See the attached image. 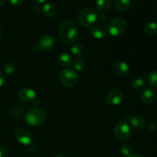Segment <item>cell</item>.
I'll use <instances>...</instances> for the list:
<instances>
[{"label": "cell", "instance_id": "19", "mask_svg": "<svg viewBox=\"0 0 157 157\" xmlns=\"http://www.w3.org/2000/svg\"><path fill=\"white\" fill-rule=\"evenodd\" d=\"M71 52L75 57H81L84 55V48L81 44L78 42H74L71 47Z\"/></svg>", "mask_w": 157, "mask_h": 157}, {"label": "cell", "instance_id": "1", "mask_svg": "<svg viewBox=\"0 0 157 157\" xmlns=\"http://www.w3.org/2000/svg\"><path fill=\"white\" fill-rule=\"evenodd\" d=\"M58 35L61 41L71 44L77 41L79 37V29L77 25L71 21H64L58 28Z\"/></svg>", "mask_w": 157, "mask_h": 157}, {"label": "cell", "instance_id": "24", "mask_svg": "<svg viewBox=\"0 0 157 157\" xmlns=\"http://www.w3.org/2000/svg\"><path fill=\"white\" fill-rule=\"evenodd\" d=\"M15 69H16V67H15V64L12 61H9L4 66V71L6 75H13L14 72L15 71Z\"/></svg>", "mask_w": 157, "mask_h": 157}, {"label": "cell", "instance_id": "6", "mask_svg": "<svg viewBox=\"0 0 157 157\" xmlns=\"http://www.w3.org/2000/svg\"><path fill=\"white\" fill-rule=\"evenodd\" d=\"M114 135L120 140H127L131 136V127L126 121H120L114 127Z\"/></svg>", "mask_w": 157, "mask_h": 157}, {"label": "cell", "instance_id": "29", "mask_svg": "<svg viewBox=\"0 0 157 157\" xmlns=\"http://www.w3.org/2000/svg\"><path fill=\"white\" fill-rule=\"evenodd\" d=\"M106 19V15L104 14H100V15H98V20H99L100 21H105Z\"/></svg>", "mask_w": 157, "mask_h": 157}, {"label": "cell", "instance_id": "13", "mask_svg": "<svg viewBox=\"0 0 157 157\" xmlns=\"http://www.w3.org/2000/svg\"><path fill=\"white\" fill-rule=\"evenodd\" d=\"M126 122L128 123L130 127L135 129V130H141L144 128V125H145L144 120L138 115H133V116L127 118V121Z\"/></svg>", "mask_w": 157, "mask_h": 157}, {"label": "cell", "instance_id": "28", "mask_svg": "<svg viewBox=\"0 0 157 157\" xmlns=\"http://www.w3.org/2000/svg\"><path fill=\"white\" fill-rule=\"evenodd\" d=\"M5 81H6V78H5V75H3V73L0 72V87H2L5 84Z\"/></svg>", "mask_w": 157, "mask_h": 157}, {"label": "cell", "instance_id": "12", "mask_svg": "<svg viewBox=\"0 0 157 157\" xmlns=\"http://www.w3.org/2000/svg\"><path fill=\"white\" fill-rule=\"evenodd\" d=\"M55 44V40L52 35H44L40 38L39 46L44 51H50L54 48Z\"/></svg>", "mask_w": 157, "mask_h": 157}, {"label": "cell", "instance_id": "11", "mask_svg": "<svg viewBox=\"0 0 157 157\" xmlns=\"http://www.w3.org/2000/svg\"><path fill=\"white\" fill-rule=\"evenodd\" d=\"M141 99L146 104H152L156 101L157 94L154 90L150 88H145L141 92Z\"/></svg>", "mask_w": 157, "mask_h": 157}, {"label": "cell", "instance_id": "18", "mask_svg": "<svg viewBox=\"0 0 157 157\" xmlns=\"http://www.w3.org/2000/svg\"><path fill=\"white\" fill-rule=\"evenodd\" d=\"M114 5L117 10L125 12L130 9L131 0H114Z\"/></svg>", "mask_w": 157, "mask_h": 157}, {"label": "cell", "instance_id": "32", "mask_svg": "<svg viewBox=\"0 0 157 157\" xmlns=\"http://www.w3.org/2000/svg\"><path fill=\"white\" fill-rule=\"evenodd\" d=\"M6 0H0V7H2V6H3L5 5V3H6Z\"/></svg>", "mask_w": 157, "mask_h": 157}, {"label": "cell", "instance_id": "20", "mask_svg": "<svg viewBox=\"0 0 157 157\" xmlns=\"http://www.w3.org/2000/svg\"><path fill=\"white\" fill-rule=\"evenodd\" d=\"M111 1L110 0H97L96 9L98 12H104L110 9Z\"/></svg>", "mask_w": 157, "mask_h": 157}, {"label": "cell", "instance_id": "31", "mask_svg": "<svg viewBox=\"0 0 157 157\" xmlns=\"http://www.w3.org/2000/svg\"><path fill=\"white\" fill-rule=\"evenodd\" d=\"M32 1H33L35 3H36V4L41 5V4H43V3L45 2L47 0H32Z\"/></svg>", "mask_w": 157, "mask_h": 157}, {"label": "cell", "instance_id": "5", "mask_svg": "<svg viewBox=\"0 0 157 157\" xmlns=\"http://www.w3.org/2000/svg\"><path fill=\"white\" fill-rule=\"evenodd\" d=\"M127 29V22L122 18H114L108 25V32L111 36L118 37L122 35Z\"/></svg>", "mask_w": 157, "mask_h": 157}, {"label": "cell", "instance_id": "8", "mask_svg": "<svg viewBox=\"0 0 157 157\" xmlns=\"http://www.w3.org/2000/svg\"><path fill=\"white\" fill-rule=\"evenodd\" d=\"M124 98V94L121 90L113 89L107 94L106 97V101L110 106H117L122 102Z\"/></svg>", "mask_w": 157, "mask_h": 157}, {"label": "cell", "instance_id": "16", "mask_svg": "<svg viewBox=\"0 0 157 157\" xmlns=\"http://www.w3.org/2000/svg\"><path fill=\"white\" fill-rule=\"evenodd\" d=\"M58 61L62 67H69L72 64V57L67 52H62L58 55Z\"/></svg>", "mask_w": 157, "mask_h": 157}, {"label": "cell", "instance_id": "21", "mask_svg": "<svg viewBox=\"0 0 157 157\" xmlns=\"http://www.w3.org/2000/svg\"><path fill=\"white\" fill-rule=\"evenodd\" d=\"M144 31L149 35H154L157 34V23L154 21L147 23L144 27Z\"/></svg>", "mask_w": 157, "mask_h": 157}, {"label": "cell", "instance_id": "15", "mask_svg": "<svg viewBox=\"0 0 157 157\" xmlns=\"http://www.w3.org/2000/svg\"><path fill=\"white\" fill-rule=\"evenodd\" d=\"M41 12L44 16L48 18L54 17L57 13V8L52 3H45L41 8Z\"/></svg>", "mask_w": 157, "mask_h": 157}, {"label": "cell", "instance_id": "10", "mask_svg": "<svg viewBox=\"0 0 157 157\" xmlns=\"http://www.w3.org/2000/svg\"><path fill=\"white\" fill-rule=\"evenodd\" d=\"M113 73L119 77H125L129 75L130 71V66L125 61H119L113 65Z\"/></svg>", "mask_w": 157, "mask_h": 157}, {"label": "cell", "instance_id": "3", "mask_svg": "<svg viewBox=\"0 0 157 157\" xmlns=\"http://www.w3.org/2000/svg\"><path fill=\"white\" fill-rule=\"evenodd\" d=\"M98 20V14L90 8H84L78 15V21L83 27L88 28L94 25Z\"/></svg>", "mask_w": 157, "mask_h": 157}, {"label": "cell", "instance_id": "25", "mask_svg": "<svg viewBox=\"0 0 157 157\" xmlns=\"http://www.w3.org/2000/svg\"><path fill=\"white\" fill-rule=\"evenodd\" d=\"M120 150H121V153L124 156L127 157L133 153V148H132V147L130 144H124V145H122L121 147Z\"/></svg>", "mask_w": 157, "mask_h": 157}, {"label": "cell", "instance_id": "4", "mask_svg": "<svg viewBox=\"0 0 157 157\" xmlns=\"http://www.w3.org/2000/svg\"><path fill=\"white\" fill-rule=\"evenodd\" d=\"M60 81L66 87H73L78 84L79 76L73 68H65L60 74Z\"/></svg>", "mask_w": 157, "mask_h": 157}, {"label": "cell", "instance_id": "17", "mask_svg": "<svg viewBox=\"0 0 157 157\" xmlns=\"http://www.w3.org/2000/svg\"><path fill=\"white\" fill-rule=\"evenodd\" d=\"M132 87L135 90H141L145 89L146 86H147V81L144 79V78L141 77H138V78H134L131 82Z\"/></svg>", "mask_w": 157, "mask_h": 157}, {"label": "cell", "instance_id": "2", "mask_svg": "<svg viewBox=\"0 0 157 157\" xmlns=\"http://www.w3.org/2000/svg\"><path fill=\"white\" fill-rule=\"evenodd\" d=\"M46 120V113L42 109L34 107L30 109L25 114V121L32 127H39Z\"/></svg>", "mask_w": 157, "mask_h": 157}, {"label": "cell", "instance_id": "33", "mask_svg": "<svg viewBox=\"0 0 157 157\" xmlns=\"http://www.w3.org/2000/svg\"><path fill=\"white\" fill-rule=\"evenodd\" d=\"M55 157H67V156H65L64 154H62V153H59V154H57Z\"/></svg>", "mask_w": 157, "mask_h": 157}, {"label": "cell", "instance_id": "34", "mask_svg": "<svg viewBox=\"0 0 157 157\" xmlns=\"http://www.w3.org/2000/svg\"><path fill=\"white\" fill-rule=\"evenodd\" d=\"M2 32L1 28H0V40H1V38H2Z\"/></svg>", "mask_w": 157, "mask_h": 157}, {"label": "cell", "instance_id": "9", "mask_svg": "<svg viewBox=\"0 0 157 157\" xmlns=\"http://www.w3.org/2000/svg\"><path fill=\"white\" fill-rule=\"evenodd\" d=\"M18 98L21 102L29 103L35 99L36 93L33 89L29 88V87H24L18 92Z\"/></svg>", "mask_w": 157, "mask_h": 157}, {"label": "cell", "instance_id": "14", "mask_svg": "<svg viewBox=\"0 0 157 157\" xmlns=\"http://www.w3.org/2000/svg\"><path fill=\"white\" fill-rule=\"evenodd\" d=\"M91 35L96 39H102L107 35V30L104 26L101 25H96L94 26L90 31Z\"/></svg>", "mask_w": 157, "mask_h": 157}, {"label": "cell", "instance_id": "30", "mask_svg": "<svg viewBox=\"0 0 157 157\" xmlns=\"http://www.w3.org/2000/svg\"><path fill=\"white\" fill-rule=\"evenodd\" d=\"M128 157H145L143 154L141 153H132L130 156H129Z\"/></svg>", "mask_w": 157, "mask_h": 157}, {"label": "cell", "instance_id": "22", "mask_svg": "<svg viewBox=\"0 0 157 157\" xmlns=\"http://www.w3.org/2000/svg\"><path fill=\"white\" fill-rule=\"evenodd\" d=\"M148 82L152 88L157 89V70L153 71L149 75Z\"/></svg>", "mask_w": 157, "mask_h": 157}, {"label": "cell", "instance_id": "23", "mask_svg": "<svg viewBox=\"0 0 157 157\" xmlns=\"http://www.w3.org/2000/svg\"><path fill=\"white\" fill-rule=\"evenodd\" d=\"M86 63L83 59H77L73 62V69L75 71H81L85 68Z\"/></svg>", "mask_w": 157, "mask_h": 157}, {"label": "cell", "instance_id": "26", "mask_svg": "<svg viewBox=\"0 0 157 157\" xmlns=\"http://www.w3.org/2000/svg\"><path fill=\"white\" fill-rule=\"evenodd\" d=\"M9 156V150L6 147H0V157Z\"/></svg>", "mask_w": 157, "mask_h": 157}, {"label": "cell", "instance_id": "7", "mask_svg": "<svg viewBox=\"0 0 157 157\" xmlns=\"http://www.w3.org/2000/svg\"><path fill=\"white\" fill-rule=\"evenodd\" d=\"M15 136L16 140L21 145L29 146L32 144V136L27 129L22 128V127L18 128L15 131Z\"/></svg>", "mask_w": 157, "mask_h": 157}, {"label": "cell", "instance_id": "27", "mask_svg": "<svg viewBox=\"0 0 157 157\" xmlns=\"http://www.w3.org/2000/svg\"><path fill=\"white\" fill-rule=\"evenodd\" d=\"M9 2L14 6H20L23 3V0H9Z\"/></svg>", "mask_w": 157, "mask_h": 157}]
</instances>
